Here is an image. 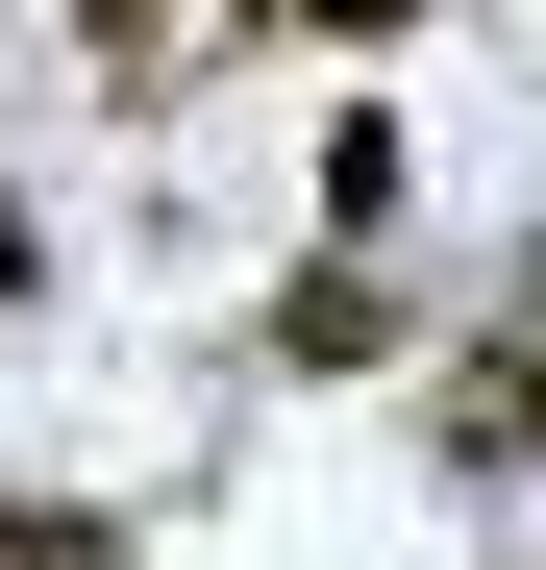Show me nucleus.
<instances>
[{"label": "nucleus", "mask_w": 546, "mask_h": 570, "mask_svg": "<svg viewBox=\"0 0 546 570\" xmlns=\"http://www.w3.org/2000/svg\"><path fill=\"white\" fill-rule=\"evenodd\" d=\"M273 372H373V248H323L299 298H273Z\"/></svg>", "instance_id": "nucleus-2"}, {"label": "nucleus", "mask_w": 546, "mask_h": 570, "mask_svg": "<svg viewBox=\"0 0 546 570\" xmlns=\"http://www.w3.org/2000/svg\"><path fill=\"white\" fill-rule=\"evenodd\" d=\"M0 570H125V521H50V497H0Z\"/></svg>", "instance_id": "nucleus-4"}, {"label": "nucleus", "mask_w": 546, "mask_h": 570, "mask_svg": "<svg viewBox=\"0 0 546 570\" xmlns=\"http://www.w3.org/2000/svg\"><path fill=\"white\" fill-rule=\"evenodd\" d=\"M422 422H447V471H521V446H546V347H447Z\"/></svg>", "instance_id": "nucleus-1"}, {"label": "nucleus", "mask_w": 546, "mask_h": 570, "mask_svg": "<svg viewBox=\"0 0 546 570\" xmlns=\"http://www.w3.org/2000/svg\"><path fill=\"white\" fill-rule=\"evenodd\" d=\"M75 50H100V75H174V0H75Z\"/></svg>", "instance_id": "nucleus-5"}, {"label": "nucleus", "mask_w": 546, "mask_h": 570, "mask_svg": "<svg viewBox=\"0 0 546 570\" xmlns=\"http://www.w3.org/2000/svg\"><path fill=\"white\" fill-rule=\"evenodd\" d=\"M0 298H50V224H26V199H0Z\"/></svg>", "instance_id": "nucleus-7"}, {"label": "nucleus", "mask_w": 546, "mask_h": 570, "mask_svg": "<svg viewBox=\"0 0 546 570\" xmlns=\"http://www.w3.org/2000/svg\"><path fill=\"white\" fill-rule=\"evenodd\" d=\"M248 26H323V50H398L422 0H248Z\"/></svg>", "instance_id": "nucleus-6"}, {"label": "nucleus", "mask_w": 546, "mask_h": 570, "mask_svg": "<svg viewBox=\"0 0 546 570\" xmlns=\"http://www.w3.org/2000/svg\"><path fill=\"white\" fill-rule=\"evenodd\" d=\"M398 199H422V149H398V125H373V100H348V125H323V248H373V224H398Z\"/></svg>", "instance_id": "nucleus-3"}]
</instances>
